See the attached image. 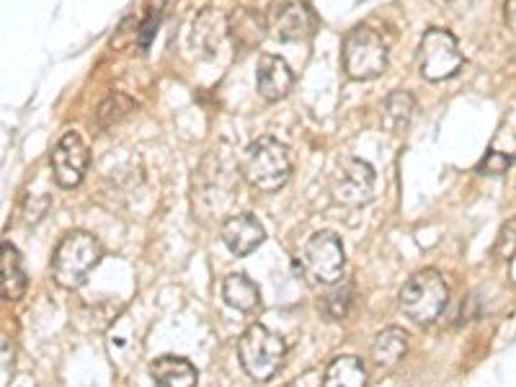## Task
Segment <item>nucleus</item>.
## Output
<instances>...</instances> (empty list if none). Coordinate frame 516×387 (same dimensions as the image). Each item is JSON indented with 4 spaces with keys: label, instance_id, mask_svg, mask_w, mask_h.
<instances>
[{
    "label": "nucleus",
    "instance_id": "obj_1",
    "mask_svg": "<svg viewBox=\"0 0 516 387\" xmlns=\"http://www.w3.org/2000/svg\"><path fill=\"white\" fill-rule=\"evenodd\" d=\"M240 173L256 191H264V194L279 191L292 176L289 148L274 137H258L248 145Z\"/></svg>",
    "mask_w": 516,
    "mask_h": 387
},
{
    "label": "nucleus",
    "instance_id": "obj_2",
    "mask_svg": "<svg viewBox=\"0 0 516 387\" xmlns=\"http://www.w3.org/2000/svg\"><path fill=\"white\" fill-rule=\"evenodd\" d=\"M101 256H104V248L96 235L73 230L57 243L55 256H52V277L65 289L83 287L88 282V274L99 266Z\"/></svg>",
    "mask_w": 516,
    "mask_h": 387
},
{
    "label": "nucleus",
    "instance_id": "obj_3",
    "mask_svg": "<svg viewBox=\"0 0 516 387\" xmlns=\"http://www.w3.org/2000/svg\"><path fill=\"white\" fill-rule=\"evenodd\" d=\"M449 302V287L444 277L434 269L413 274L398 292V305L408 320L416 326H431L444 313Z\"/></svg>",
    "mask_w": 516,
    "mask_h": 387
},
{
    "label": "nucleus",
    "instance_id": "obj_4",
    "mask_svg": "<svg viewBox=\"0 0 516 387\" xmlns=\"http://www.w3.org/2000/svg\"><path fill=\"white\" fill-rule=\"evenodd\" d=\"M284 354H287L284 338L261 323L248 328L238 341L240 364L256 382H269L277 375L284 364Z\"/></svg>",
    "mask_w": 516,
    "mask_h": 387
},
{
    "label": "nucleus",
    "instance_id": "obj_5",
    "mask_svg": "<svg viewBox=\"0 0 516 387\" xmlns=\"http://www.w3.org/2000/svg\"><path fill=\"white\" fill-rule=\"evenodd\" d=\"M344 70L354 80H372L385 73L387 44L380 31L369 26L351 29L344 39Z\"/></svg>",
    "mask_w": 516,
    "mask_h": 387
},
{
    "label": "nucleus",
    "instance_id": "obj_6",
    "mask_svg": "<svg viewBox=\"0 0 516 387\" xmlns=\"http://www.w3.org/2000/svg\"><path fill=\"white\" fill-rule=\"evenodd\" d=\"M465 65L455 34L447 29H429L418 44V70L426 80H447L457 75Z\"/></svg>",
    "mask_w": 516,
    "mask_h": 387
},
{
    "label": "nucleus",
    "instance_id": "obj_7",
    "mask_svg": "<svg viewBox=\"0 0 516 387\" xmlns=\"http://www.w3.org/2000/svg\"><path fill=\"white\" fill-rule=\"evenodd\" d=\"M300 266L315 284H336L344 277L346 253L344 243L336 233H315L313 238L302 246Z\"/></svg>",
    "mask_w": 516,
    "mask_h": 387
},
{
    "label": "nucleus",
    "instance_id": "obj_8",
    "mask_svg": "<svg viewBox=\"0 0 516 387\" xmlns=\"http://www.w3.org/2000/svg\"><path fill=\"white\" fill-rule=\"evenodd\" d=\"M375 168L362 158H341L331 176L333 199L346 207H362L375 197Z\"/></svg>",
    "mask_w": 516,
    "mask_h": 387
},
{
    "label": "nucleus",
    "instance_id": "obj_9",
    "mask_svg": "<svg viewBox=\"0 0 516 387\" xmlns=\"http://www.w3.org/2000/svg\"><path fill=\"white\" fill-rule=\"evenodd\" d=\"M88 160H91V155H88L86 142L80 140L75 132L62 135L50 158L57 184H60L62 189H75V186H80V181L86 179Z\"/></svg>",
    "mask_w": 516,
    "mask_h": 387
},
{
    "label": "nucleus",
    "instance_id": "obj_10",
    "mask_svg": "<svg viewBox=\"0 0 516 387\" xmlns=\"http://www.w3.org/2000/svg\"><path fill=\"white\" fill-rule=\"evenodd\" d=\"M269 24L282 42H297L313 31V11L308 0H274L269 11Z\"/></svg>",
    "mask_w": 516,
    "mask_h": 387
},
{
    "label": "nucleus",
    "instance_id": "obj_11",
    "mask_svg": "<svg viewBox=\"0 0 516 387\" xmlns=\"http://www.w3.org/2000/svg\"><path fill=\"white\" fill-rule=\"evenodd\" d=\"M220 238L222 243L228 246V251L235 253V256H251V253L264 243L266 233L264 225H261L256 217L243 212V215H233L222 222Z\"/></svg>",
    "mask_w": 516,
    "mask_h": 387
},
{
    "label": "nucleus",
    "instance_id": "obj_12",
    "mask_svg": "<svg viewBox=\"0 0 516 387\" xmlns=\"http://www.w3.org/2000/svg\"><path fill=\"white\" fill-rule=\"evenodd\" d=\"M295 75L289 70L287 62L277 55H264L258 60L256 68V88L258 96L264 101H279L292 91Z\"/></svg>",
    "mask_w": 516,
    "mask_h": 387
},
{
    "label": "nucleus",
    "instance_id": "obj_13",
    "mask_svg": "<svg viewBox=\"0 0 516 387\" xmlns=\"http://www.w3.org/2000/svg\"><path fill=\"white\" fill-rule=\"evenodd\" d=\"M228 34L238 50H256L269 34V21L256 8H235L228 19Z\"/></svg>",
    "mask_w": 516,
    "mask_h": 387
},
{
    "label": "nucleus",
    "instance_id": "obj_14",
    "mask_svg": "<svg viewBox=\"0 0 516 387\" xmlns=\"http://www.w3.org/2000/svg\"><path fill=\"white\" fill-rule=\"evenodd\" d=\"M228 34V21L215 8H204L194 19V26H191V44L194 50L202 52L204 57H215L220 52V44Z\"/></svg>",
    "mask_w": 516,
    "mask_h": 387
},
{
    "label": "nucleus",
    "instance_id": "obj_15",
    "mask_svg": "<svg viewBox=\"0 0 516 387\" xmlns=\"http://www.w3.org/2000/svg\"><path fill=\"white\" fill-rule=\"evenodd\" d=\"M150 377H153L155 387H194L199 372L189 359L163 354L150 362Z\"/></svg>",
    "mask_w": 516,
    "mask_h": 387
},
{
    "label": "nucleus",
    "instance_id": "obj_16",
    "mask_svg": "<svg viewBox=\"0 0 516 387\" xmlns=\"http://www.w3.org/2000/svg\"><path fill=\"white\" fill-rule=\"evenodd\" d=\"M408 354V333L398 326H390L385 331L377 333L372 341V359L380 364L382 369L398 367Z\"/></svg>",
    "mask_w": 516,
    "mask_h": 387
},
{
    "label": "nucleus",
    "instance_id": "obj_17",
    "mask_svg": "<svg viewBox=\"0 0 516 387\" xmlns=\"http://www.w3.org/2000/svg\"><path fill=\"white\" fill-rule=\"evenodd\" d=\"M26 284H29V279H26L19 251L11 243H3V256H0V289H3V297L8 302L21 300L26 292Z\"/></svg>",
    "mask_w": 516,
    "mask_h": 387
},
{
    "label": "nucleus",
    "instance_id": "obj_18",
    "mask_svg": "<svg viewBox=\"0 0 516 387\" xmlns=\"http://www.w3.org/2000/svg\"><path fill=\"white\" fill-rule=\"evenodd\" d=\"M222 300L240 313H253L261 305V292H258V284L246 274H230L222 282Z\"/></svg>",
    "mask_w": 516,
    "mask_h": 387
},
{
    "label": "nucleus",
    "instance_id": "obj_19",
    "mask_svg": "<svg viewBox=\"0 0 516 387\" xmlns=\"http://www.w3.org/2000/svg\"><path fill=\"white\" fill-rule=\"evenodd\" d=\"M320 387H367V367L357 357H336L323 372Z\"/></svg>",
    "mask_w": 516,
    "mask_h": 387
},
{
    "label": "nucleus",
    "instance_id": "obj_20",
    "mask_svg": "<svg viewBox=\"0 0 516 387\" xmlns=\"http://www.w3.org/2000/svg\"><path fill=\"white\" fill-rule=\"evenodd\" d=\"M135 109L137 104L129 99V96H124V93H111V96H106V99L101 101L99 109H96V124H99L101 129H109L114 127V124L122 122L124 117H129Z\"/></svg>",
    "mask_w": 516,
    "mask_h": 387
},
{
    "label": "nucleus",
    "instance_id": "obj_21",
    "mask_svg": "<svg viewBox=\"0 0 516 387\" xmlns=\"http://www.w3.org/2000/svg\"><path fill=\"white\" fill-rule=\"evenodd\" d=\"M413 109H416V104H413V96L406 91H395L393 96H387L385 101V117H387V124L395 129L406 127L408 122H411L413 117Z\"/></svg>",
    "mask_w": 516,
    "mask_h": 387
},
{
    "label": "nucleus",
    "instance_id": "obj_22",
    "mask_svg": "<svg viewBox=\"0 0 516 387\" xmlns=\"http://www.w3.org/2000/svg\"><path fill=\"white\" fill-rule=\"evenodd\" d=\"M351 302H354V287L351 284H344V287H336L333 292H328L320 302V310L328 315L331 320H341L349 315Z\"/></svg>",
    "mask_w": 516,
    "mask_h": 387
},
{
    "label": "nucleus",
    "instance_id": "obj_23",
    "mask_svg": "<svg viewBox=\"0 0 516 387\" xmlns=\"http://www.w3.org/2000/svg\"><path fill=\"white\" fill-rule=\"evenodd\" d=\"M509 166H511L509 155L496 153V150H493V153H488L486 160L480 163V171H486L488 176H501V173H506V168Z\"/></svg>",
    "mask_w": 516,
    "mask_h": 387
},
{
    "label": "nucleus",
    "instance_id": "obj_24",
    "mask_svg": "<svg viewBox=\"0 0 516 387\" xmlns=\"http://www.w3.org/2000/svg\"><path fill=\"white\" fill-rule=\"evenodd\" d=\"M155 31H158V19H148V21H145V26H142V37H140L142 50H148L150 37H153Z\"/></svg>",
    "mask_w": 516,
    "mask_h": 387
},
{
    "label": "nucleus",
    "instance_id": "obj_25",
    "mask_svg": "<svg viewBox=\"0 0 516 387\" xmlns=\"http://www.w3.org/2000/svg\"><path fill=\"white\" fill-rule=\"evenodd\" d=\"M504 13H506V24H509V29L516 34V0H506Z\"/></svg>",
    "mask_w": 516,
    "mask_h": 387
},
{
    "label": "nucleus",
    "instance_id": "obj_26",
    "mask_svg": "<svg viewBox=\"0 0 516 387\" xmlns=\"http://www.w3.org/2000/svg\"><path fill=\"white\" fill-rule=\"evenodd\" d=\"M287 387H313L308 382V377H302V380H297V382H292V385H287Z\"/></svg>",
    "mask_w": 516,
    "mask_h": 387
},
{
    "label": "nucleus",
    "instance_id": "obj_27",
    "mask_svg": "<svg viewBox=\"0 0 516 387\" xmlns=\"http://www.w3.org/2000/svg\"><path fill=\"white\" fill-rule=\"evenodd\" d=\"M160 3H163V6H173L176 0H160Z\"/></svg>",
    "mask_w": 516,
    "mask_h": 387
}]
</instances>
